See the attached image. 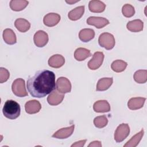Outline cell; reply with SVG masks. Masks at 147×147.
Listing matches in <instances>:
<instances>
[{
  "mask_svg": "<svg viewBox=\"0 0 147 147\" xmlns=\"http://www.w3.org/2000/svg\"><path fill=\"white\" fill-rule=\"evenodd\" d=\"M26 86L31 96L43 98L55 89V74L47 69L38 71L29 77Z\"/></svg>",
  "mask_w": 147,
  "mask_h": 147,
  "instance_id": "6da1fadb",
  "label": "cell"
},
{
  "mask_svg": "<svg viewBox=\"0 0 147 147\" xmlns=\"http://www.w3.org/2000/svg\"><path fill=\"white\" fill-rule=\"evenodd\" d=\"M61 17L59 14L55 13H49L46 14L43 19V22L45 25L48 27H53L56 25L60 21Z\"/></svg>",
  "mask_w": 147,
  "mask_h": 147,
  "instance_id": "8fae6325",
  "label": "cell"
},
{
  "mask_svg": "<svg viewBox=\"0 0 147 147\" xmlns=\"http://www.w3.org/2000/svg\"><path fill=\"white\" fill-rule=\"evenodd\" d=\"M95 36V32L92 29H83L79 33V39L84 42H87L94 38Z\"/></svg>",
  "mask_w": 147,
  "mask_h": 147,
  "instance_id": "ffe728a7",
  "label": "cell"
},
{
  "mask_svg": "<svg viewBox=\"0 0 147 147\" xmlns=\"http://www.w3.org/2000/svg\"><path fill=\"white\" fill-rule=\"evenodd\" d=\"M3 38L5 42L9 45H13L17 42L16 34L11 29L7 28L3 30Z\"/></svg>",
  "mask_w": 147,
  "mask_h": 147,
  "instance_id": "44dd1931",
  "label": "cell"
},
{
  "mask_svg": "<svg viewBox=\"0 0 147 147\" xmlns=\"http://www.w3.org/2000/svg\"><path fill=\"white\" fill-rule=\"evenodd\" d=\"M91 56V53L90 51L84 48H78L74 52L75 59L79 61H83Z\"/></svg>",
  "mask_w": 147,
  "mask_h": 147,
  "instance_id": "7402d4cb",
  "label": "cell"
},
{
  "mask_svg": "<svg viewBox=\"0 0 147 147\" xmlns=\"http://www.w3.org/2000/svg\"><path fill=\"white\" fill-rule=\"evenodd\" d=\"M113 83V78H103L100 79L96 84V90L98 91H106L109 88Z\"/></svg>",
  "mask_w": 147,
  "mask_h": 147,
  "instance_id": "ac0fdd59",
  "label": "cell"
},
{
  "mask_svg": "<svg viewBox=\"0 0 147 147\" xmlns=\"http://www.w3.org/2000/svg\"><path fill=\"white\" fill-rule=\"evenodd\" d=\"M87 24L90 25H93L98 29H101L109 24V21L104 17L91 16L87 18Z\"/></svg>",
  "mask_w": 147,
  "mask_h": 147,
  "instance_id": "9c48e42d",
  "label": "cell"
},
{
  "mask_svg": "<svg viewBox=\"0 0 147 147\" xmlns=\"http://www.w3.org/2000/svg\"><path fill=\"white\" fill-rule=\"evenodd\" d=\"M78 1H79V0L78 1H66V2L69 3V4H72V3H76V2H78Z\"/></svg>",
  "mask_w": 147,
  "mask_h": 147,
  "instance_id": "836d02e7",
  "label": "cell"
},
{
  "mask_svg": "<svg viewBox=\"0 0 147 147\" xmlns=\"http://www.w3.org/2000/svg\"><path fill=\"white\" fill-rule=\"evenodd\" d=\"M84 12V6H78L71 10L68 14V17L69 19L72 21H76L83 16Z\"/></svg>",
  "mask_w": 147,
  "mask_h": 147,
  "instance_id": "cb8c5ba5",
  "label": "cell"
},
{
  "mask_svg": "<svg viewBox=\"0 0 147 147\" xmlns=\"http://www.w3.org/2000/svg\"><path fill=\"white\" fill-rule=\"evenodd\" d=\"M64 94L60 92L56 89L52 91L47 98L48 103L51 106H57L63 101Z\"/></svg>",
  "mask_w": 147,
  "mask_h": 147,
  "instance_id": "30bf717a",
  "label": "cell"
},
{
  "mask_svg": "<svg viewBox=\"0 0 147 147\" xmlns=\"http://www.w3.org/2000/svg\"><path fill=\"white\" fill-rule=\"evenodd\" d=\"M48 65L55 68H59L62 67L65 63L64 57L59 54H56L52 55L49 57L48 61Z\"/></svg>",
  "mask_w": 147,
  "mask_h": 147,
  "instance_id": "5bb4252c",
  "label": "cell"
},
{
  "mask_svg": "<svg viewBox=\"0 0 147 147\" xmlns=\"http://www.w3.org/2000/svg\"><path fill=\"white\" fill-rule=\"evenodd\" d=\"M75 125H72L69 127L61 128L56 131L53 135L52 137L57 139H65L71 136L74 130Z\"/></svg>",
  "mask_w": 147,
  "mask_h": 147,
  "instance_id": "4fadbf2b",
  "label": "cell"
},
{
  "mask_svg": "<svg viewBox=\"0 0 147 147\" xmlns=\"http://www.w3.org/2000/svg\"><path fill=\"white\" fill-rule=\"evenodd\" d=\"M134 80L138 83H145L147 81V71L140 69L137 71L133 75Z\"/></svg>",
  "mask_w": 147,
  "mask_h": 147,
  "instance_id": "4316f807",
  "label": "cell"
},
{
  "mask_svg": "<svg viewBox=\"0 0 147 147\" xmlns=\"http://www.w3.org/2000/svg\"><path fill=\"white\" fill-rule=\"evenodd\" d=\"M14 26L16 29L22 33L27 32L30 28V24L29 22L22 18H17L14 22Z\"/></svg>",
  "mask_w": 147,
  "mask_h": 147,
  "instance_id": "603a6c76",
  "label": "cell"
},
{
  "mask_svg": "<svg viewBox=\"0 0 147 147\" xmlns=\"http://www.w3.org/2000/svg\"><path fill=\"white\" fill-rule=\"evenodd\" d=\"M144 134V130L143 129L140 131L133 136L124 145V147H136L138 145L140 141L141 140Z\"/></svg>",
  "mask_w": 147,
  "mask_h": 147,
  "instance_id": "d4e9b609",
  "label": "cell"
},
{
  "mask_svg": "<svg viewBox=\"0 0 147 147\" xmlns=\"http://www.w3.org/2000/svg\"><path fill=\"white\" fill-rule=\"evenodd\" d=\"M71 83L69 79L65 77L59 78L56 83V90L61 93L65 94L71 91Z\"/></svg>",
  "mask_w": 147,
  "mask_h": 147,
  "instance_id": "52a82bcc",
  "label": "cell"
},
{
  "mask_svg": "<svg viewBox=\"0 0 147 147\" xmlns=\"http://www.w3.org/2000/svg\"><path fill=\"white\" fill-rule=\"evenodd\" d=\"M108 123V119L106 115H100L95 117L94 119V124L97 128H103Z\"/></svg>",
  "mask_w": 147,
  "mask_h": 147,
  "instance_id": "f1b7e54d",
  "label": "cell"
},
{
  "mask_svg": "<svg viewBox=\"0 0 147 147\" xmlns=\"http://www.w3.org/2000/svg\"><path fill=\"white\" fill-rule=\"evenodd\" d=\"M126 28L131 32H139L143 30L144 22L139 19L130 21L127 22Z\"/></svg>",
  "mask_w": 147,
  "mask_h": 147,
  "instance_id": "d6986e66",
  "label": "cell"
},
{
  "mask_svg": "<svg viewBox=\"0 0 147 147\" xmlns=\"http://www.w3.org/2000/svg\"><path fill=\"white\" fill-rule=\"evenodd\" d=\"M86 142V140H80L79 141L75 142L74 144H73L71 145V147L73 146H76V147H82L84 145L85 143Z\"/></svg>",
  "mask_w": 147,
  "mask_h": 147,
  "instance_id": "1f68e13d",
  "label": "cell"
},
{
  "mask_svg": "<svg viewBox=\"0 0 147 147\" xmlns=\"http://www.w3.org/2000/svg\"><path fill=\"white\" fill-rule=\"evenodd\" d=\"M104 60V54L102 52H96L94 53L92 59L88 62V67L91 70L98 69Z\"/></svg>",
  "mask_w": 147,
  "mask_h": 147,
  "instance_id": "8992f818",
  "label": "cell"
},
{
  "mask_svg": "<svg viewBox=\"0 0 147 147\" xmlns=\"http://www.w3.org/2000/svg\"><path fill=\"white\" fill-rule=\"evenodd\" d=\"M146 100L145 98L135 97L130 98L127 102V107L129 109L136 110L142 108Z\"/></svg>",
  "mask_w": 147,
  "mask_h": 147,
  "instance_id": "9a60e30c",
  "label": "cell"
},
{
  "mask_svg": "<svg viewBox=\"0 0 147 147\" xmlns=\"http://www.w3.org/2000/svg\"><path fill=\"white\" fill-rule=\"evenodd\" d=\"M98 43L100 47L105 48L107 50H110L115 46V40L112 34L104 32L100 34L98 38Z\"/></svg>",
  "mask_w": 147,
  "mask_h": 147,
  "instance_id": "3957f363",
  "label": "cell"
},
{
  "mask_svg": "<svg viewBox=\"0 0 147 147\" xmlns=\"http://www.w3.org/2000/svg\"><path fill=\"white\" fill-rule=\"evenodd\" d=\"M130 133V127L127 123H121L116 129L114 133V140L117 142L123 141Z\"/></svg>",
  "mask_w": 147,
  "mask_h": 147,
  "instance_id": "5b68a950",
  "label": "cell"
},
{
  "mask_svg": "<svg viewBox=\"0 0 147 147\" xmlns=\"http://www.w3.org/2000/svg\"><path fill=\"white\" fill-rule=\"evenodd\" d=\"M122 13L125 17L129 18L134 15L135 10L132 5L130 4H125L122 8Z\"/></svg>",
  "mask_w": 147,
  "mask_h": 147,
  "instance_id": "f546056e",
  "label": "cell"
},
{
  "mask_svg": "<svg viewBox=\"0 0 147 147\" xmlns=\"http://www.w3.org/2000/svg\"><path fill=\"white\" fill-rule=\"evenodd\" d=\"M10 76V73L7 69L5 68H0V83H3L6 82Z\"/></svg>",
  "mask_w": 147,
  "mask_h": 147,
  "instance_id": "4dcf8cb0",
  "label": "cell"
},
{
  "mask_svg": "<svg viewBox=\"0 0 147 147\" xmlns=\"http://www.w3.org/2000/svg\"><path fill=\"white\" fill-rule=\"evenodd\" d=\"M93 109L96 113H106L110 111V106L107 100H99L94 103Z\"/></svg>",
  "mask_w": 147,
  "mask_h": 147,
  "instance_id": "e0dca14e",
  "label": "cell"
},
{
  "mask_svg": "<svg viewBox=\"0 0 147 147\" xmlns=\"http://www.w3.org/2000/svg\"><path fill=\"white\" fill-rule=\"evenodd\" d=\"M41 109V105L39 101L33 99L28 101L25 105V109L26 113L33 114L37 113Z\"/></svg>",
  "mask_w": 147,
  "mask_h": 147,
  "instance_id": "7c38bea8",
  "label": "cell"
},
{
  "mask_svg": "<svg viewBox=\"0 0 147 147\" xmlns=\"http://www.w3.org/2000/svg\"><path fill=\"white\" fill-rule=\"evenodd\" d=\"M49 40L48 34L43 30H38L34 35L33 41L37 47H43L47 45Z\"/></svg>",
  "mask_w": 147,
  "mask_h": 147,
  "instance_id": "ba28073f",
  "label": "cell"
},
{
  "mask_svg": "<svg viewBox=\"0 0 147 147\" xmlns=\"http://www.w3.org/2000/svg\"><path fill=\"white\" fill-rule=\"evenodd\" d=\"M28 3L29 2L25 0H11L10 2V7L12 10L19 11L24 10Z\"/></svg>",
  "mask_w": 147,
  "mask_h": 147,
  "instance_id": "484cf974",
  "label": "cell"
},
{
  "mask_svg": "<svg viewBox=\"0 0 147 147\" xmlns=\"http://www.w3.org/2000/svg\"><path fill=\"white\" fill-rule=\"evenodd\" d=\"M2 112L5 117L9 119H15L20 115L21 107L20 105L13 100H7L5 102Z\"/></svg>",
  "mask_w": 147,
  "mask_h": 147,
  "instance_id": "7a4b0ae2",
  "label": "cell"
},
{
  "mask_svg": "<svg viewBox=\"0 0 147 147\" xmlns=\"http://www.w3.org/2000/svg\"><path fill=\"white\" fill-rule=\"evenodd\" d=\"M11 90L13 94L18 97H25L28 95L26 90L25 80L21 78H18L13 81Z\"/></svg>",
  "mask_w": 147,
  "mask_h": 147,
  "instance_id": "277c9868",
  "label": "cell"
},
{
  "mask_svg": "<svg viewBox=\"0 0 147 147\" xmlns=\"http://www.w3.org/2000/svg\"><path fill=\"white\" fill-rule=\"evenodd\" d=\"M106 5L98 0H92L89 2L88 9L92 13H102L105 11Z\"/></svg>",
  "mask_w": 147,
  "mask_h": 147,
  "instance_id": "2e32d148",
  "label": "cell"
},
{
  "mask_svg": "<svg viewBox=\"0 0 147 147\" xmlns=\"http://www.w3.org/2000/svg\"><path fill=\"white\" fill-rule=\"evenodd\" d=\"M88 147H92V146H98V147H100L102 146V144L100 141H92L88 145Z\"/></svg>",
  "mask_w": 147,
  "mask_h": 147,
  "instance_id": "d6a6232c",
  "label": "cell"
},
{
  "mask_svg": "<svg viewBox=\"0 0 147 147\" xmlns=\"http://www.w3.org/2000/svg\"><path fill=\"white\" fill-rule=\"evenodd\" d=\"M127 63L122 60H116L114 61L111 65V68L113 71L115 72H123L126 68Z\"/></svg>",
  "mask_w": 147,
  "mask_h": 147,
  "instance_id": "83f0119b",
  "label": "cell"
}]
</instances>
